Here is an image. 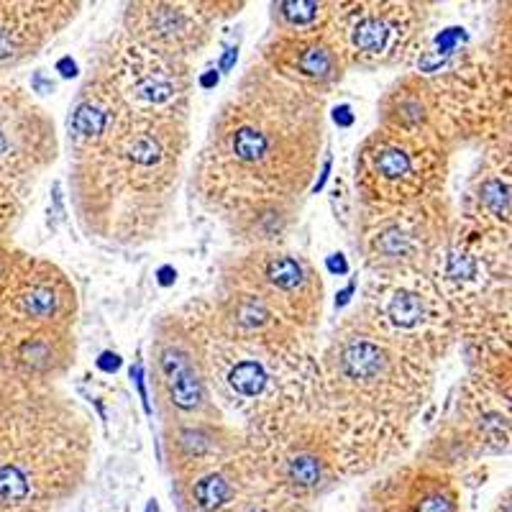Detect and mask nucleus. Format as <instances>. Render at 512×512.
<instances>
[{
    "label": "nucleus",
    "instance_id": "1",
    "mask_svg": "<svg viewBox=\"0 0 512 512\" xmlns=\"http://www.w3.org/2000/svg\"><path fill=\"white\" fill-rule=\"evenodd\" d=\"M320 134L318 95L254 64L210 123L198 159L200 198L236 218L290 203L313 177Z\"/></svg>",
    "mask_w": 512,
    "mask_h": 512
},
{
    "label": "nucleus",
    "instance_id": "2",
    "mask_svg": "<svg viewBox=\"0 0 512 512\" xmlns=\"http://www.w3.org/2000/svg\"><path fill=\"white\" fill-rule=\"evenodd\" d=\"M111 88L108 123L72 149V192L82 226L118 241L149 239L177 187L187 149L185 113L141 111Z\"/></svg>",
    "mask_w": 512,
    "mask_h": 512
},
{
    "label": "nucleus",
    "instance_id": "3",
    "mask_svg": "<svg viewBox=\"0 0 512 512\" xmlns=\"http://www.w3.org/2000/svg\"><path fill=\"white\" fill-rule=\"evenodd\" d=\"M80 415L47 384L0 374V512H57L85 477Z\"/></svg>",
    "mask_w": 512,
    "mask_h": 512
},
{
    "label": "nucleus",
    "instance_id": "4",
    "mask_svg": "<svg viewBox=\"0 0 512 512\" xmlns=\"http://www.w3.org/2000/svg\"><path fill=\"white\" fill-rule=\"evenodd\" d=\"M77 297L54 264L26 254L16 280L0 303V374L47 384L72 359Z\"/></svg>",
    "mask_w": 512,
    "mask_h": 512
},
{
    "label": "nucleus",
    "instance_id": "5",
    "mask_svg": "<svg viewBox=\"0 0 512 512\" xmlns=\"http://www.w3.org/2000/svg\"><path fill=\"white\" fill-rule=\"evenodd\" d=\"M326 364L336 395L359 413H402L420 397L423 356L402 349L361 315L333 338Z\"/></svg>",
    "mask_w": 512,
    "mask_h": 512
},
{
    "label": "nucleus",
    "instance_id": "6",
    "mask_svg": "<svg viewBox=\"0 0 512 512\" xmlns=\"http://www.w3.org/2000/svg\"><path fill=\"white\" fill-rule=\"evenodd\" d=\"M379 333L402 349L428 356L443 351L451 328V308L438 282L425 274H377L361 310Z\"/></svg>",
    "mask_w": 512,
    "mask_h": 512
},
{
    "label": "nucleus",
    "instance_id": "7",
    "mask_svg": "<svg viewBox=\"0 0 512 512\" xmlns=\"http://www.w3.org/2000/svg\"><path fill=\"white\" fill-rule=\"evenodd\" d=\"M436 149L425 136L379 128L369 136L356 157V182L374 210H395L423 205L420 200L438 180Z\"/></svg>",
    "mask_w": 512,
    "mask_h": 512
},
{
    "label": "nucleus",
    "instance_id": "8",
    "mask_svg": "<svg viewBox=\"0 0 512 512\" xmlns=\"http://www.w3.org/2000/svg\"><path fill=\"white\" fill-rule=\"evenodd\" d=\"M228 285L251 292L287 326L300 331L320 318L323 285L305 259L277 249H254L236 264Z\"/></svg>",
    "mask_w": 512,
    "mask_h": 512
},
{
    "label": "nucleus",
    "instance_id": "9",
    "mask_svg": "<svg viewBox=\"0 0 512 512\" xmlns=\"http://www.w3.org/2000/svg\"><path fill=\"white\" fill-rule=\"evenodd\" d=\"M57 157L54 123L16 85H0V187L16 198Z\"/></svg>",
    "mask_w": 512,
    "mask_h": 512
},
{
    "label": "nucleus",
    "instance_id": "10",
    "mask_svg": "<svg viewBox=\"0 0 512 512\" xmlns=\"http://www.w3.org/2000/svg\"><path fill=\"white\" fill-rule=\"evenodd\" d=\"M331 31L346 62L387 64L413 41L418 11L405 3H349L333 6Z\"/></svg>",
    "mask_w": 512,
    "mask_h": 512
},
{
    "label": "nucleus",
    "instance_id": "11",
    "mask_svg": "<svg viewBox=\"0 0 512 512\" xmlns=\"http://www.w3.org/2000/svg\"><path fill=\"white\" fill-rule=\"evenodd\" d=\"M374 213L377 216L364 233V246L377 274H423L425 259H433L436 241L423 205Z\"/></svg>",
    "mask_w": 512,
    "mask_h": 512
},
{
    "label": "nucleus",
    "instance_id": "12",
    "mask_svg": "<svg viewBox=\"0 0 512 512\" xmlns=\"http://www.w3.org/2000/svg\"><path fill=\"white\" fill-rule=\"evenodd\" d=\"M267 67L287 82L315 93L323 85H331L341 77L346 57L331 31V18L326 26L300 34H282L267 49Z\"/></svg>",
    "mask_w": 512,
    "mask_h": 512
},
{
    "label": "nucleus",
    "instance_id": "13",
    "mask_svg": "<svg viewBox=\"0 0 512 512\" xmlns=\"http://www.w3.org/2000/svg\"><path fill=\"white\" fill-rule=\"evenodd\" d=\"M198 8L182 3H139L128 8L126 24L141 47L182 59L203 47L210 36V16Z\"/></svg>",
    "mask_w": 512,
    "mask_h": 512
},
{
    "label": "nucleus",
    "instance_id": "14",
    "mask_svg": "<svg viewBox=\"0 0 512 512\" xmlns=\"http://www.w3.org/2000/svg\"><path fill=\"white\" fill-rule=\"evenodd\" d=\"M157 384L162 400L169 408L182 415L180 425L190 423V415L205 423V413L210 408L208 374H205L200 341H195V351L180 336L162 338L157 349Z\"/></svg>",
    "mask_w": 512,
    "mask_h": 512
},
{
    "label": "nucleus",
    "instance_id": "15",
    "mask_svg": "<svg viewBox=\"0 0 512 512\" xmlns=\"http://www.w3.org/2000/svg\"><path fill=\"white\" fill-rule=\"evenodd\" d=\"M466 233L505 254L512 262V162L497 157L469 192Z\"/></svg>",
    "mask_w": 512,
    "mask_h": 512
},
{
    "label": "nucleus",
    "instance_id": "16",
    "mask_svg": "<svg viewBox=\"0 0 512 512\" xmlns=\"http://www.w3.org/2000/svg\"><path fill=\"white\" fill-rule=\"evenodd\" d=\"M70 16V3H0V72L34 57Z\"/></svg>",
    "mask_w": 512,
    "mask_h": 512
},
{
    "label": "nucleus",
    "instance_id": "17",
    "mask_svg": "<svg viewBox=\"0 0 512 512\" xmlns=\"http://www.w3.org/2000/svg\"><path fill=\"white\" fill-rule=\"evenodd\" d=\"M18 208V198L13 195L11 190L6 187H0V239H6V231L11 226L13 216H16Z\"/></svg>",
    "mask_w": 512,
    "mask_h": 512
},
{
    "label": "nucleus",
    "instance_id": "18",
    "mask_svg": "<svg viewBox=\"0 0 512 512\" xmlns=\"http://www.w3.org/2000/svg\"><path fill=\"white\" fill-rule=\"evenodd\" d=\"M505 128H507V134H505V139H502V157H507L512 162V113L507 116Z\"/></svg>",
    "mask_w": 512,
    "mask_h": 512
},
{
    "label": "nucleus",
    "instance_id": "19",
    "mask_svg": "<svg viewBox=\"0 0 512 512\" xmlns=\"http://www.w3.org/2000/svg\"><path fill=\"white\" fill-rule=\"evenodd\" d=\"M328 269L331 272H338V274H344L346 272V259L341 254H333L331 259H328Z\"/></svg>",
    "mask_w": 512,
    "mask_h": 512
},
{
    "label": "nucleus",
    "instance_id": "20",
    "mask_svg": "<svg viewBox=\"0 0 512 512\" xmlns=\"http://www.w3.org/2000/svg\"><path fill=\"white\" fill-rule=\"evenodd\" d=\"M333 118H336V123H338V121L344 123V126H351V121H354V116H351V108H349V105H341V108H336V116H333Z\"/></svg>",
    "mask_w": 512,
    "mask_h": 512
},
{
    "label": "nucleus",
    "instance_id": "21",
    "mask_svg": "<svg viewBox=\"0 0 512 512\" xmlns=\"http://www.w3.org/2000/svg\"><path fill=\"white\" fill-rule=\"evenodd\" d=\"M57 70H62L64 77H75L77 75V64L70 62V57L62 59V62L57 64Z\"/></svg>",
    "mask_w": 512,
    "mask_h": 512
},
{
    "label": "nucleus",
    "instance_id": "22",
    "mask_svg": "<svg viewBox=\"0 0 512 512\" xmlns=\"http://www.w3.org/2000/svg\"><path fill=\"white\" fill-rule=\"evenodd\" d=\"M172 274H175V269H169V267H164L162 272H159V277H162V285H169V282H172Z\"/></svg>",
    "mask_w": 512,
    "mask_h": 512
},
{
    "label": "nucleus",
    "instance_id": "23",
    "mask_svg": "<svg viewBox=\"0 0 512 512\" xmlns=\"http://www.w3.org/2000/svg\"><path fill=\"white\" fill-rule=\"evenodd\" d=\"M146 512H159V507L157 505H149V507H146Z\"/></svg>",
    "mask_w": 512,
    "mask_h": 512
}]
</instances>
